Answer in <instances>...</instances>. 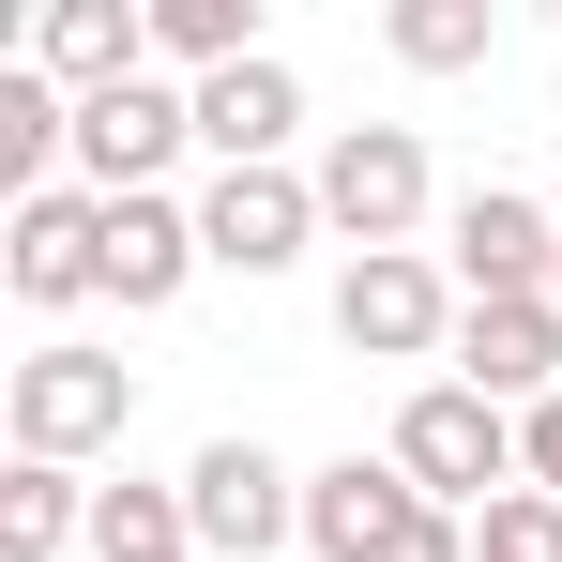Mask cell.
Wrapping results in <instances>:
<instances>
[{
    "mask_svg": "<svg viewBox=\"0 0 562 562\" xmlns=\"http://www.w3.org/2000/svg\"><path fill=\"white\" fill-rule=\"evenodd\" d=\"M183 532H198V562H274L304 532V471L274 441H198L183 457Z\"/></svg>",
    "mask_w": 562,
    "mask_h": 562,
    "instance_id": "obj_4",
    "label": "cell"
},
{
    "mask_svg": "<svg viewBox=\"0 0 562 562\" xmlns=\"http://www.w3.org/2000/svg\"><path fill=\"white\" fill-rule=\"evenodd\" d=\"M380 46H395L411 77H471V61L502 46V15H486V0H395V15H380Z\"/></svg>",
    "mask_w": 562,
    "mask_h": 562,
    "instance_id": "obj_18",
    "label": "cell"
},
{
    "mask_svg": "<svg viewBox=\"0 0 562 562\" xmlns=\"http://www.w3.org/2000/svg\"><path fill=\"white\" fill-rule=\"evenodd\" d=\"M153 61H183V92L228 77V61H274L259 46V0H153Z\"/></svg>",
    "mask_w": 562,
    "mask_h": 562,
    "instance_id": "obj_17",
    "label": "cell"
},
{
    "mask_svg": "<svg viewBox=\"0 0 562 562\" xmlns=\"http://www.w3.org/2000/svg\"><path fill=\"white\" fill-rule=\"evenodd\" d=\"M517 486H548V502H562V395H548V411H517Z\"/></svg>",
    "mask_w": 562,
    "mask_h": 562,
    "instance_id": "obj_21",
    "label": "cell"
},
{
    "mask_svg": "<svg viewBox=\"0 0 562 562\" xmlns=\"http://www.w3.org/2000/svg\"><path fill=\"white\" fill-rule=\"evenodd\" d=\"M548 304H562V274H548Z\"/></svg>",
    "mask_w": 562,
    "mask_h": 562,
    "instance_id": "obj_22",
    "label": "cell"
},
{
    "mask_svg": "<svg viewBox=\"0 0 562 562\" xmlns=\"http://www.w3.org/2000/svg\"><path fill=\"white\" fill-rule=\"evenodd\" d=\"M77 532H92V486L77 471H46V457L0 471V562H61Z\"/></svg>",
    "mask_w": 562,
    "mask_h": 562,
    "instance_id": "obj_16",
    "label": "cell"
},
{
    "mask_svg": "<svg viewBox=\"0 0 562 562\" xmlns=\"http://www.w3.org/2000/svg\"><path fill=\"white\" fill-rule=\"evenodd\" d=\"M457 319H471V289L411 244V259H350L335 274V335L366 350V366H426V350H457Z\"/></svg>",
    "mask_w": 562,
    "mask_h": 562,
    "instance_id": "obj_6",
    "label": "cell"
},
{
    "mask_svg": "<svg viewBox=\"0 0 562 562\" xmlns=\"http://www.w3.org/2000/svg\"><path fill=\"white\" fill-rule=\"evenodd\" d=\"M183 137H198V92H168V77H122V92L77 106V183H92V198H153Z\"/></svg>",
    "mask_w": 562,
    "mask_h": 562,
    "instance_id": "obj_9",
    "label": "cell"
},
{
    "mask_svg": "<svg viewBox=\"0 0 562 562\" xmlns=\"http://www.w3.org/2000/svg\"><path fill=\"white\" fill-rule=\"evenodd\" d=\"M198 244H213V274H289L304 244H319V183L304 168H213V198H198Z\"/></svg>",
    "mask_w": 562,
    "mask_h": 562,
    "instance_id": "obj_8",
    "label": "cell"
},
{
    "mask_svg": "<svg viewBox=\"0 0 562 562\" xmlns=\"http://www.w3.org/2000/svg\"><path fill=\"white\" fill-rule=\"evenodd\" d=\"M471 562H562V502L548 486H502V502L471 517Z\"/></svg>",
    "mask_w": 562,
    "mask_h": 562,
    "instance_id": "obj_20",
    "label": "cell"
},
{
    "mask_svg": "<svg viewBox=\"0 0 562 562\" xmlns=\"http://www.w3.org/2000/svg\"><path fill=\"white\" fill-rule=\"evenodd\" d=\"M304 548L319 562H471V517H441L395 457H335V471H304Z\"/></svg>",
    "mask_w": 562,
    "mask_h": 562,
    "instance_id": "obj_1",
    "label": "cell"
},
{
    "mask_svg": "<svg viewBox=\"0 0 562 562\" xmlns=\"http://www.w3.org/2000/svg\"><path fill=\"white\" fill-rule=\"evenodd\" d=\"M46 168H77V92L0 61V198H46Z\"/></svg>",
    "mask_w": 562,
    "mask_h": 562,
    "instance_id": "obj_15",
    "label": "cell"
},
{
    "mask_svg": "<svg viewBox=\"0 0 562 562\" xmlns=\"http://www.w3.org/2000/svg\"><path fill=\"white\" fill-rule=\"evenodd\" d=\"M457 380L486 411H548L562 395V304H471L457 319Z\"/></svg>",
    "mask_w": 562,
    "mask_h": 562,
    "instance_id": "obj_12",
    "label": "cell"
},
{
    "mask_svg": "<svg viewBox=\"0 0 562 562\" xmlns=\"http://www.w3.org/2000/svg\"><path fill=\"white\" fill-rule=\"evenodd\" d=\"M198 259H213V244H198V198H106V304H122V319H153V304H183L198 289Z\"/></svg>",
    "mask_w": 562,
    "mask_h": 562,
    "instance_id": "obj_11",
    "label": "cell"
},
{
    "mask_svg": "<svg viewBox=\"0 0 562 562\" xmlns=\"http://www.w3.org/2000/svg\"><path fill=\"white\" fill-rule=\"evenodd\" d=\"M380 457L411 471L441 517H486V502L517 486V411H486L471 380H426V395L395 411V441H380Z\"/></svg>",
    "mask_w": 562,
    "mask_h": 562,
    "instance_id": "obj_3",
    "label": "cell"
},
{
    "mask_svg": "<svg viewBox=\"0 0 562 562\" xmlns=\"http://www.w3.org/2000/svg\"><path fill=\"white\" fill-rule=\"evenodd\" d=\"M31 77H61V92L92 106L122 77H153V0H46V31H31Z\"/></svg>",
    "mask_w": 562,
    "mask_h": 562,
    "instance_id": "obj_13",
    "label": "cell"
},
{
    "mask_svg": "<svg viewBox=\"0 0 562 562\" xmlns=\"http://www.w3.org/2000/svg\"><path fill=\"white\" fill-rule=\"evenodd\" d=\"M441 274H457L471 304H548V274H562V213H548V198H517V183H471L457 228H441Z\"/></svg>",
    "mask_w": 562,
    "mask_h": 562,
    "instance_id": "obj_7",
    "label": "cell"
},
{
    "mask_svg": "<svg viewBox=\"0 0 562 562\" xmlns=\"http://www.w3.org/2000/svg\"><path fill=\"white\" fill-rule=\"evenodd\" d=\"M15 457H46V471H77V457H106L122 426H137V366L122 350H92V335H46L31 366H15Z\"/></svg>",
    "mask_w": 562,
    "mask_h": 562,
    "instance_id": "obj_2",
    "label": "cell"
},
{
    "mask_svg": "<svg viewBox=\"0 0 562 562\" xmlns=\"http://www.w3.org/2000/svg\"><path fill=\"white\" fill-rule=\"evenodd\" d=\"M304 183H319V228H350L366 259H411V228H426V137L411 122H350Z\"/></svg>",
    "mask_w": 562,
    "mask_h": 562,
    "instance_id": "obj_5",
    "label": "cell"
},
{
    "mask_svg": "<svg viewBox=\"0 0 562 562\" xmlns=\"http://www.w3.org/2000/svg\"><path fill=\"white\" fill-rule=\"evenodd\" d=\"M0 274H15V304H92L106 289V198L92 183H46V198H15V228H0Z\"/></svg>",
    "mask_w": 562,
    "mask_h": 562,
    "instance_id": "obj_10",
    "label": "cell"
},
{
    "mask_svg": "<svg viewBox=\"0 0 562 562\" xmlns=\"http://www.w3.org/2000/svg\"><path fill=\"white\" fill-rule=\"evenodd\" d=\"M289 137H304V77H289V61L198 77V153H213V168H289Z\"/></svg>",
    "mask_w": 562,
    "mask_h": 562,
    "instance_id": "obj_14",
    "label": "cell"
},
{
    "mask_svg": "<svg viewBox=\"0 0 562 562\" xmlns=\"http://www.w3.org/2000/svg\"><path fill=\"white\" fill-rule=\"evenodd\" d=\"M92 562H198L183 486H92Z\"/></svg>",
    "mask_w": 562,
    "mask_h": 562,
    "instance_id": "obj_19",
    "label": "cell"
}]
</instances>
